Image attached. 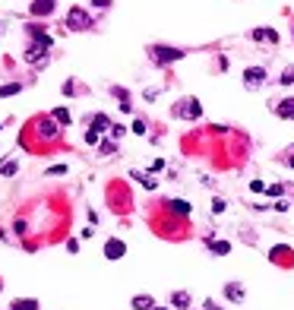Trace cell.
<instances>
[{
  "mask_svg": "<svg viewBox=\"0 0 294 310\" xmlns=\"http://www.w3.org/2000/svg\"><path fill=\"white\" fill-rule=\"evenodd\" d=\"M51 48H54V38H51V35L32 38V45L25 48V64H45V54Z\"/></svg>",
  "mask_w": 294,
  "mask_h": 310,
  "instance_id": "obj_1",
  "label": "cell"
},
{
  "mask_svg": "<svg viewBox=\"0 0 294 310\" xmlns=\"http://www.w3.org/2000/svg\"><path fill=\"white\" fill-rule=\"evenodd\" d=\"M149 57L158 67H165V64H177V60H184V51H180V48H171V45H152L149 48Z\"/></svg>",
  "mask_w": 294,
  "mask_h": 310,
  "instance_id": "obj_2",
  "label": "cell"
},
{
  "mask_svg": "<svg viewBox=\"0 0 294 310\" xmlns=\"http://www.w3.org/2000/svg\"><path fill=\"white\" fill-rule=\"evenodd\" d=\"M67 29L70 32H89L92 29V16L82 10V6H73L70 13H67Z\"/></svg>",
  "mask_w": 294,
  "mask_h": 310,
  "instance_id": "obj_3",
  "label": "cell"
},
{
  "mask_svg": "<svg viewBox=\"0 0 294 310\" xmlns=\"http://www.w3.org/2000/svg\"><path fill=\"white\" fill-rule=\"evenodd\" d=\"M203 114V105L196 98H184V101H177V108H174V117H184V120H196Z\"/></svg>",
  "mask_w": 294,
  "mask_h": 310,
  "instance_id": "obj_4",
  "label": "cell"
},
{
  "mask_svg": "<svg viewBox=\"0 0 294 310\" xmlns=\"http://www.w3.org/2000/svg\"><path fill=\"white\" fill-rule=\"evenodd\" d=\"M266 82V67H247L244 70V85L247 89H259Z\"/></svg>",
  "mask_w": 294,
  "mask_h": 310,
  "instance_id": "obj_5",
  "label": "cell"
},
{
  "mask_svg": "<svg viewBox=\"0 0 294 310\" xmlns=\"http://www.w3.org/2000/svg\"><path fill=\"white\" fill-rule=\"evenodd\" d=\"M35 130H38L41 140H54V136H57V124L51 117H38L35 120Z\"/></svg>",
  "mask_w": 294,
  "mask_h": 310,
  "instance_id": "obj_6",
  "label": "cell"
},
{
  "mask_svg": "<svg viewBox=\"0 0 294 310\" xmlns=\"http://www.w3.org/2000/svg\"><path fill=\"white\" fill-rule=\"evenodd\" d=\"M54 6H57V0H32L29 13L32 16H51V13H54Z\"/></svg>",
  "mask_w": 294,
  "mask_h": 310,
  "instance_id": "obj_7",
  "label": "cell"
},
{
  "mask_svg": "<svg viewBox=\"0 0 294 310\" xmlns=\"http://www.w3.org/2000/svg\"><path fill=\"white\" fill-rule=\"evenodd\" d=\"M105 256H108V260H120V256H127V244H124V240H117V237H111L105 244Z\"/></svg>",
  "mask_w": 294,
  "mask_h": 310,
  "instance_id": "obj_8",
  "label": "cell"
},
{
  "mask_svg": "<svg viewBox=\"0 0 294 310\" xmlns=\"http://www.w3.org/2000/svg\"><path fill=\"white\" fill-rule=\"evenodd\" d=\"M250 38H253V41H269V45H279V32L269 29V25H263V29H253V32H250Z\"/></svg>",
  "mask_w": 294,
  "mask_h": 310,
  "instance_id": "obj_9",
  "label": "cell"
},
{
  "mask_svg": "<svg viewBox=\"0 0 294 310\" xmlns=\"http://www.w3.org/2000/svg\"><path fill=\"white\" fill-rule=\"evenodd\" d=\"M111 95L120 101L117 108L124 111V114H130V111H133V105H130V92H127V89H120V85H111Z\"/></svg>",
  "mask_w": 294,
  "mask_h": 310,
  "instance_id": "obj_10",
  "label": "cell"
},
{
  "mask_svg": "<svg viewBox=\"0 0 294 310\" xmlns=\"http://www.w3.org/2000/svg\"><path fill=\"white\" fill-rule=\"evenodd\" d=\"M275 114H279V117H291L294 120V98H285V101H275Z\"/></svg>",
  "mask_w": 294,
  "mask_h": 310,
  "instance_id": "obj_11",
  "label": "cell"
},
{
  "mask_svg": "<svg viewBox=\"0 0 294 310\" xmlns=\"http://www.w3.org/2000/svg\"><path fill=\"white\" fill-rule=\"evenodd\" d=\"M111 127H114V124H111V117H108V114H95V117H92V130L105 133V130H111Z\"/></svg>",
  "mask_w": 294,
  "mask_h": 310,
  "instance_id": "obj_12",
  "label": "cell"
},
{
  "mask_svg": "<svg viewBox=\"0 0 294 310\" xmlns=\"http://www.w3.org/2000/svg\"><path fill=\"white\" fill-rule=\"evenodd\" d=\"M19 92H22V82H3V85H0V98L19 95Z\"/></svg>",
  "mask_w": 294,
  "mask_h": 310,
  "instance_id": "obj_13",
  "label": "cell"
},
{
  "mask_svg": "<svg viewBox=\"0 0 294 310\" xmlns=\"http://www.w3.org/2000/svg\"><path fill=\"white\" fill-rule=\"evenodd\" d=\"M10 310H38V301L35 298H19V301H13Z\"/></svg>",
  "mask_w": 294,
  "mask_h": 310,
  "instance_id": "obj_14",
  "label": "cell"
},
{
  "mask_svg": "<svg viewBox=\"0 0 294 310\" xmlns=\"http://www.w3.org/2000/svg\"><path fill=\"white\" fill-rule=\"evenodd\" d=\"M152 307H155V301L149 295H136L133 298V310H152Z\"/></svg>",
  "mask_w": 294,
  "mask_h": 310,
  "instance_id": "obj_15",
  "label": "cell"
},
{
  "mask_svg": "<svg viewBox=\"0 0 294 310\" xmlns=\"http://www.w3.org/2000/svg\"><path fill=\"white\" fill-rule=\"evenodd\" d=\"M168 209L174 212V215H190V203H187V200H171Z\"/></svg>",
  "mask_w": 294,
  "mask_h": 310,
  "instance_id": "obj_16",
  "label": "cell"
},
{
  "mask_svg": "<svg viewBox=\"0 0 294 310\" xmlns=\"http://www.w3.org/2000/svg\"><path fill=\"white\" fill-rule=\"evenodd\" d=\"M133 177L140 180V184L146 187V190H155V184H158V180H155L152 174H143V171H133Z\"/></svg>",
  "mask_w": 294,
  "mask_h": 310,
  "instance_id": "obj_17",
  "label": "cell"
},
{
  "mask_svg": "<svg viewBox=\"0 0 294 310\" xmlns=\"http://www.w3.org/2000/svg\"><path fill=\"white\" fill-rule=\"evenodd\" d=\"M171 304H174V307H180V310H187V304H190V295H187V291H174V295H171Z\"/></svg>",
  "mask_w": 294,
  "mask_h": 310,
  "instance_id": "obj_18",
  "label": "cell"
},
{
  "mask_svg": "<svg viewBox=\"0 0 294 310\" xmlns=\"http://www.w3.org/2000/svg\"><path fill=\"white\" fill-rule=\"evenodd\" d=\"M98 152H101V155H114V152H117V143H114V140H105V136H101Z\"/></svg>",
  "mask_w": 294,
  "mask_h": 310,
  "instance_id": "obj_19",
  "label": "cell"
},
{
  "mask_svg": "<svg viewBox=\"0 0 294 310\" xmlns=\"http://www.w3.org/2000/svg\"><path fill=\"white\" fill-rule=\"evenodd\" d=\"M209 250L212 253H231V244L228 240H209Z\"/></svg>",
  "mask_w": 294,
  "mask_h": 310,
  "instance_id": "obj_20",
  "label": "cell"
},
{
  "mask_svg": "<svg viewBox=\"0 0 294 310\" xmlns=\"http://www.w3.org/2000/svg\"><path fill=\"white\" fill-rule=\"evenodd\" d=\"M224 295H228L231 301H244V288L240 285H224Z\"/></svg>",
  "mask_w": 294,
  "mask_h": 310,
  "instance_id": "obj_21",
  "label": "cell"
},
{
  "mask_svg": "<svg viewBox=\"0 0 294 310\" xmlns=\"http://www.w3.org/2000/svg\"><path fill=\"white\" fill-rule=\"evenodd\" d=\"M25 32H29L32 38H41V35H48V32H45V25H38V22H29V25H25Z\"/></svg>",
  "mask_w": 294,
  "mask_h": 310,
  "instance_id": "obj_22",
  "label": "cell"
},
{
  "mask_svg": "<svg viewBox=\"0 0 294 310\" xmlns=\"http://www.w3.org/2000/svg\"><path fill=\"white\" fill-rule=\"evenodd\" d=\"M272 260L279 263V260H291V250L288 247H272Z\"/></svg>",
  "mask_w": 294,
  "mask_h": 310,
  "instance_id": "obj_23",
  "label": "cell"
},
{
  "mask_svg": "<svg viewBox=\"0 0 294 310\" xmlns=\"http://www.w3.org/2000/svg\"><path fill=\"white\" fill-rule=\"evenodd\" d=\"M54 120L57 124H70V111L67 108H54Z\"/></svg>",
  "mask_w": 294,
  "mask_h": 310,
  "instance_id": "obj_24",
  "label": "cell"
},
{
  "mask_svg": "<svg viewBox=\"0 0 294 310\" xmlns=\"http://www.w3.org/2000/svg\"><path fill=\"white\" fill-rule=\"evenodd\" d=\"M0 174H3V177H13V174H16V161H13V158L3 161V165H0Z\"/></svg>",
  "mask_w": 294,
  "mask_h": 310,
  "instance_id": "obj_25",
  "label": "cell"
},
{
  "mask_svg": "<svg viewBox=\"0 0 294 310\" xmlns=\"http://www.w3.org/2000/svg\"><path fill=\"white\" fill-rule=\"evenodd\" d=\"M224 209H228V203H224V200H212V212L215 215H221Z\"/></svg>",
  "mask_w": 294,
  "mask_h": 310,
  "instance_id": "obj_26",
  "label": "cell"
},
{
  "mask_svg": "<svg viewBox=\"0 0 294 310\" xmlns=\"http://www.w3.org/2000/svg\"><path fill=\"white\" fill-rule=\"evenodd\" d=\"M279 82H282V85H291V82H294V67H291V70H285V73H282V79H279Z\"/></svg>",
  "mask_w": 294,
  "mask_h": 310,
  "instance_id": "obj_27",
  "label": "cell"
},
{
  "mask_svg": "<svg viewBox=\"0 0 294 310\" xmlns=\"http://www.w3.org/2000/svg\"><path fill=\"white\" fill-rule=\"evenodd\" d=\"M124 133H127V127H124V124H114V127H111V136H114V140H120Z\"/></svg>",
  "mask_w": 294,
  "mask_h": 310,
  "instance_id": "obj_28",
  "label": "cell"
},
{
  "mask_svg": "<svg viewBox=\"0 0 294 310\" xmlns=\"http://www.w3.org/2000/svg\"><path fill=\"white\" fill-rule=\"evenodd\" d=\"M133 133L136 136H146V120H133Z\"/></svg>",
  "mask_w": 294,
  "mask_h": 310,
  "instance_id": "obj_29",
  "label": "cell"
},
{
  "mask_svg": "<svg viewBox=\"0 0 294 310\" xmlns=\"http://www.w3.org/2000/svg\"><path fill=\"white\" fill-rule=\"evenodd\" d=\"M282 190H285L282 184H272V187H266V193H269V196H282Z\"/></svg>",
  "mask_w": 294,
  "mask_h": 310,
  "instance_id": "obj_30",
  "label": "cell"
},
{
  "mask_svg": "<svg viewBox=\"0 0 294 310\" xmlns=\"http://www.w3.org/2000/svg\"><path fill=\"white\" fill-rule=\"evenodd\" d=\"M250 190H253V193H263L266 184H263V180H250Z\"/></svg>",
  "mask_w": 294,
  "mask_h": 310,
  "instance_id": "obj_31",
  "label": "cell"
},
{
  "mask_svg": "<svg viewBox=\"0 0 294 310\" xmlns=\"http://www.w3.org/2000/svg\"><path fill=\"white\" fill-rule=\"evenodd\" d=\"M73 92H76V82L67 79V82H64V95H73Z\"/></svg>",
  "mask_w": 294,
  "mask_h": 310,
  "instance_id": "obj_32",
  "label": "cell"
},
{
  "mask_svg": "<svg viewBox=\"0 0 294 310\" xmlns=\"http://www.w3.org/2000/svg\"><path fill=\"white\" fill-rule=\"evenodd\" d=\"M48 174H67V165H54V168L48 171Z\"/></svg>",
  "mask_w": 294,
  "mask_h": 310,
  "instance_id": "obj_33",
  "label": "cell"
},
{
  "mask_svg": "<svg viewBox=\"0 0 294 310\" xmlns=\"http://www.w3.org/2000/svg\"><path fill=\"white\" fill-rule=\"evenodd\" d=\"M92 3H95V6H101V10H108V6H111V0H92Z\"/></svg>",
  "mask_w": 294,
  "mask_h": 310,
  "instance_id": "obj_34",
  "label": "cell"
},
{
  "mask_svg": "<svg viewBox=\"0 0 294 310\" xmlns=\"http://www.w3.org/2000/svg\"><path fill=\"white\" fill-rule=\"evenodd\" d=\"M206 310H221V307L215 304V301H206Z\"/></svg>",
  "mask_w": 294,
  "mask_h": 310,
  "instance_id": "obj_35",
  "label": "cell"
},
{
  "mask_svg": "<svg viewBox=\"0 0 294 310\" xmlns=\"http://www.w3.org/2000/svg\"><path fill=\"white\" fill-rule=\"evenodd\" d=\"M288 165H291V168H294V155H291V158H288Z\"/></svg>",
  "mask_w": 294,
  "mask_h": 310,
  "instance_id": "obj_36",
  "label": "cell"
},
{
  "mask_svg": "<svg viewBox=\"0 0 294 310\" xmlns=\"http://www.w3.org/2000/svg\"><path fill=\"white\" fill-rule=\"evenodd\" d=\"M152 310H165V307H152Z\"/></svg>",
  "mask_w": 294,
  "mask_h": 310,
  "instance_id": "obj_37",
  "label": "cell"
}]
</instances>
